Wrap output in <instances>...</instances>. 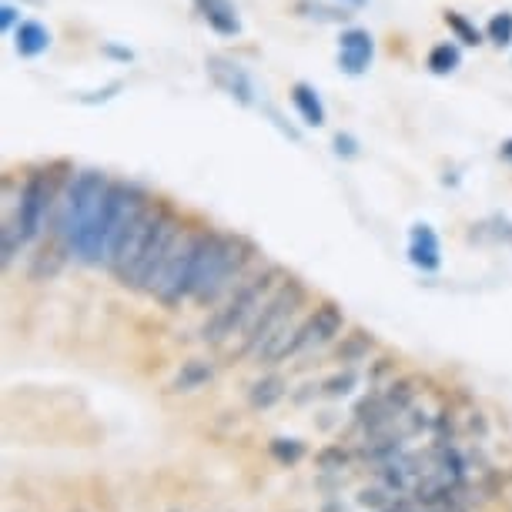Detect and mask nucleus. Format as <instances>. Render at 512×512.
Listing matches in <instances>:
<instances>
[{
  "label": "nucleus",
  "mask_w": 512,
  "mask_h": 512,
  "mask_svg": "<svg viewBox=\"0 0 512 512\" xmlns=\"http://www.w3.org/2000/svg\"><path fill=\"white\" fill-rule=\"evenodd\" d=\"M415 512H442V509H422V506H419V509H415Z\"/></svg>",
  "instance_id": "a19ab883"
},
{
  "label": "nucleus",
  "mask_w": 512,
  "mask_h": 512,
  "mask_svg": "<svg viewBox=\"0 0 512 512\" xmlns=\"http://www.w3.org/2000/svg\"><path fill=\"white\" fill-rule=\"evenodd\" d=\"M211 382H215V362L211 359H188V362H181V369H178L175 379H171L168 392L191 395V392L208 389Z\"/></svg>",
  "instance_id": "a211bd4d"
},
{
  "label": "nucleus",
  "mask_w": 512,
  "mask_h": 512,
  "mask_svg": "<svg viewBox=\"0 0 512 512\" xmlns=\"http://www.w3.org/2000/svg\"><path fill=\"white\" fill-rule=\"evenodd\" d=\"M359 369H345V372H335L328 375V379L318 382V389H322L325 399H345V395L355 392V385H359Z\"/></svg>",
  "instance_id": "c85d7f7f"
},
{
  "label": "nucleus",
  "mask_w": 512,
  "mask_h": 512,
  "mask_svg": "<svg viewBox=\"0 0 512 512\" xmlns=\"http://www.w3.org/2000/svg\"><path fill=\"white\" fill-rule=\"evenodd\" d=\"M108 181H111V175L101 168H74L64 191H61V201H57V211H54V221H51L47 238L61 241V245L71 251L77 231L84 228V221H88L94 205H98V198L104 195Z\"/></svg>",
  "instance_id": "6e6552de"
},
{
  "label": "nucleus",
  "mask_w": 512,
  "mask_h": 512,
  "mask_svg": "<svg viewBox=\"0 0 512 512\" xmlns=\"http://www.w3.org/2000/svg\"><path fill=\"white\" fill-rule=\"evenodd\" d=\"M375 61V37L365 27H345L338 37V71L362 77Z\"/></svg>",
  "instance_id": "9d476101"
},
{
  "label": "nucleus",
  "mask_w": 512,
  "mask_h": 512,
  "mask_svg": "<svg viewBox=\"0 0 512 512\" xmlns=\"http://www.w3.org/2000/svg\"><path fill=\"white\" fill-rule=\"evenodd\" d=\"M288 98H292L295 111L302 114V121L308 124V128H322V124L328 121L325 104H322V98H318V91L312 88V84L295 81V84H292V91H288Z\"/></svg>",
  "instance_id": "6ab92c4d"
},
{
  "label": "nucleus",
  "mask_w": 512,
  "mask_h": 512,
  "mask_svg": "<svg viewBox=\"0 0 512 512\" xmlns=\"http://www.w3.org/2000/svg\"><path fill=\"white\" fill-rule=\"evenodd\" d=\"M188 228L185 215L175 208V201L168 198H158V205H154V215H151V231L148 238H144V245L138 251V258L131 262L128 272L121 275L124 288H131V292H144L151 295L154 285H158V278L164 272V265H168L171 251H175L181 231Z\"/></svg>",
  "instance_id": "39448f33"
},
{
  "label": "nucleus",
  "mask_w": 512,
  "mask_h": 512,
  "mask_svg": "<svg viewBox=\"0 0 512 512\" xmlns=\"http://www.w3.org/2000/svg\"><path fill=\"white\" fill-rule=\"evenodd\" d=\"M442 24L449 27V34L456 37V41H459L462 47H479V44H486V31H479V27L472 24L466 14H459V11H442Z\"/></svg>",
  "instance_id": "a878e982"
},
{
  "label": "nucleus",
  "mask_w": 512,
  "mask_h": 512,
  "mask_svg": "<svg viewBox=\"0 0 512 512\" xmlns=\"http://www.w3.org/2000/svg\"><path fill=\"white\" fill-rule=\"evenodd\" d=\"M486 41L492 47H512V11H499V14H492L489 17V24H486Z\"/></svg>",
  "instance_id": "2f4dec72"
},
{
  "label": "nucleus",
  "mask_w": 512,
  "mask_h": 512,
  "mask_svg": "<svg viewBox=\"0 0 512 512\" xmlns=\"http://www.w3.org/2000/svg\"><path fill=\"white\" fill-rule=\"evenodd\" d=\"M295 14L315 24H349L352 11L342 4H322V0H295Z\"/></svg>",
  "instance_id": "5701e85b"
},
{
  "label": "nucleus",
  "mask_w": 512,
  "mask_h": 512,
  "mask_svg": "<svg viewBox=\"0 0 512 512\" xmlns=\"http://www.w3.org/2000/svg\"><path fill=\"white\" fill-rule=\"evenodd\" d=\"M375 349H379V342H375V335L369 332V328L352 325L345 335H338V342L332 349V359L342 362L345 369H355V365H362Z\"/></svg>",
  "instance_id": "2eb2a0df"
},
{
  "label": "nucleus",
  "mask_w": 512,
  "mask_h": 512,
  "mask_svg": "<svg viewBox=\"0 0 512 512\" xmlns=\"http://www.w3.org/2000/svg\"><path fill=\"white\" fill-rule=\"evenodd\" d=\"M77 164L67 158H51L41 164H31L24 175L4 181V218H11L17 231H21L24 245L37 248L51 231L57 201H61V191L71 178V171Z\"/></svg>",
  "instance_id": "f257e3e1"
},
{
  "label": "nucleus",
  "mask_w": 512,
  "mask_h": 512,
  "mask_svg": "<svg viewBox=\"0 0 512 512\" xmlns=\"http://www.w3.org/2000/svg\"><path fill=\"white\" fill-rule=\"evenodd\" d=\"M315 469L318 472H332V476H342L345 469L355 462V449H349L345 442H328V446H322L312 456Z\"/></svg>",
  "instance_id": "b1692460"
},
{
  "label": "nucleus",
  "mask_w": 512,
  "mask_h": 512,
  "mask_svg": "<svg viewBox=\"0 0 512 512\" xmlns=\"http://www.w3.org/2000/svg\"><path fill=\"white\" fill-rule=\"evenodd\" d=\"M395 365H399V362H395L392 355H379V359H375V365L369 369V375H365V379H369V385H382L385 375L395 372Z\"/></svg>",
  "instance_id": "72a5a7b5"
},
{
  "label": "nucleus",
  "mask_w": 512,
  "mask_h": 512,
  "mask_svg": "<svg viewBox=\"0 0 512 512\" xmlns=\"http://www.w3.org/2000/svg\"><path fill=\"white\" fill-rule=\"evenodd\" d=\"M168 512H185V509H168Z\"/></svg>",
  "instance_id": "37998d69"
},
{
  "label": "nucleus",
  "mask_w": 512,
  "mask_h": 512,
  "mask_svg": "<svg viewBox=\"0 0 512 512\" xmlns=\"http://www.w3.org/2000/svg\"><path fill=\"white\" fill-rule=\"evenodd\" d=\"M372 476L379 486H385L392 492V496H409L412 486H415V476L409 472V466H405V459H389L382 462V466H372Z\"/></svg>",
  "instance_id": "412c9836"
},
{
  "label": "nucleus",
  "mask_w": 512,
  "mask_h": 512,
  "mask_svg": "<svg viewBox=\"0 0 512 512\" xmlns=\"http://www.w3.org/2000/svg\"><path fill=\"white\" fill-rule=\"evenodd\" d=\"M131 191H134V181L128 178H111L104 195L98 198V205L84 221V228L77 231L74 245H71V255L77 265L84 268H101L108 265V251H111V238L118 231V221L124 215L131 201Z\"/></svg>",
  "instance_id": "0eeeda50"
},
{
  "label": "nucleus",
  "mask_w": 512,
  "mask_h": 512,
  "mask_svg": "<svg viewBox=\"0 0 512 512\" xmlns=\"http://www.w3.org/2000/svg\"><path fill=\"white\" fill-rule=\"evenodd\" d=\"M211 231H215L211 225H188L181 231L178 245L171 251L168 265H164L158 285H154V292H151V298L161 308L175 312V308L191 302L201 265H205V255H208V245H211Z\"/></svg>",
  "instance_id": "423d86ee"
},
{
  "label": "nucleus",
  "mask_w": 512,
  "mask_h": 512,
  "mask_svg": "<svg viewBox=\"0 0 512 512\" xmlns=\"http://www.w3.org/2000/svg\"><path fill=\"white\" fill-rule=\"evenodd\" d=\"M34 4H41V0H34Z\"/></svg>",
  "instance_id": "c03bdc74"
},
{
  "label": "nucleus",
  "mask_w": 512,
  "mask_h": 512,
  "mask_svg": "<svg viewBox=\"0 0 512 512\" xmlns=\"http://www.w3.org/2000/svg\"><path fill=\"white\" fill-rule=\"evenodd\" d=\"M285 278H288V272L282 265L265 262L255 275L245 278V282H241L218 308H211V315L205 318V325H201V332H198L201 342L211 345V349H225V345L235 342V338L241 335V328L258 315V308L275 295V288L282 285Z\"/></svg>",
  "instance_id": "7ed1b4c3"
},
{
  "label": "nucleus",
  "mask_w": 512,
  "mask_h": 512,
  "mask_svg": "<svg viewBox=\"0 0 512 512\" xmlns=\"http://www.w3.org/2000/svg\"><path fill=\"white\" fill-rule=\"evenodd\" d=\"M342 332H345L342 305L332 302V298H322V302H318L312 312L298 322L292 345H288V359H298V355H305V352L325 349V345L338 342V335H342Z\"/></svg>",
  "instance_id": "1a4fd4ad"
},
{
  "label": "nucleus",
  "mask_w": 512,
  "mask_h": 512,
  "mask_svg": "<svg viewBox=\"0 0 512 512\" xmlns=\"http://www.w3.org/2000/svg\"><path fill=\"white\" fill-rule=\"evenodd\" d=\"M456 512H472V509H466V506H462V509H456Z\"/></svg>",
  "instance_id": "79ce46f5"
},
{
  "label": "nucleus",
  "mask_w": 512,
  "mask_h": 512,
  "mask_svg": "<svg viewBox=\"0 0 512 512\" xmlns=\"http://www.w3.org/2000/svg\"><path fill=\"white\" fill-rule=\"evenodd\" d=\"M338 4H342V7H349V11H362V7L369 4V0H338Z\"/></svg>",
  "instance_id": "ea45409f"
},
{
  "label": "nucleus",
  "mask_w": 512,
  "mask_h": 512,
  "mask_svg": "<svg viewBox=\"0 0 512 512\" xmlns=\"http://www.w3.org/2000/svg\"><path fill=\"white\" fill-rule=\"evenodd\" d=\"M318 512H349V509H345V502H342V499L328 496V499L322 502V509H318Z\"/></svg>",
  "instance_id": "e433bc0d"
},
{
  "label": "nucleus",
  "mask_w": 512,
  "mask_h": 512,
  "mask_svg": "<svg viewBox=\"0 0 512 512\" xmlns=\"http://www.w3.org/2000/svg\"><path fill=\"white\" fill-rule=\"evenodd\" d=\"M409 436L395 425V429L389 432H382V436H369V439H359L355 442V459H362V462H369V466H382V462H389V459H399L409 452Z\"/></svg>",
  "instance_id": "f8f14e48"
},
{
  "label": "nucleus",
  "mask_w": 512,
  "mask_h": 512,
  "mask_svg": "<svg viewBox=\"0 0 512 512\" xmlns=\"http://www.w3.org/2000/svg\"><path fill=\"white\" fill-rule=\"evenodd\" d=\"M71 251H67L61 241H54V238H44L41 245L34 248V255H31V265H27V278L31 282H54L57 275L64 272V265L71 262Z\"/></svg>",
  "instance_id": "4468645a"
},
{
  "label": "nucleus",
  "mask_w": 512,
  "mask_h": 512,
  "mask_svg": "<svg viewBox=\"0 0 512 512\" xmlns=\"http://www.w3.org/2000/svg\"><path fill=\"white\" fill-rule=\"evenodd\" d=\"M104 54H111V57H121V61H131V51H121V47H104Z\"/></svg>",
  "instance_id": "58836bf2"
},
{
  "label": "nucleus",
  "mask_w": 512,
  "mask_h": 512,
  "mask_svg": "<svg viewBox=\"0 0 512 512\" xmlns=\"http://www.w3.org/2000/svg\"><path fill=\"white\" fill-rule=\"evenodd\" d=\"M392 499H395L392 492L385 486H379V482H375V486H362L359 492H355V506L369 509V512H382Z\"/></svg>",
  "instance_id": "473e14b6"
},
{
  "label": "nucleus",
  "mask_w": 512,
  "mask_h": 512,
  "mask_svg": "<svg viewBox=\"0 0 512 512\" xmlns=\"http://www.w3.org/2000/svg\"><path fill=\"white\" fill-rule=\"evenodd\" d=\"M308 298H312V292H308V285L302 282V278L288 275L282 285L275 288V295L268 298V302L258 308V315L251 318V322L241 328L238 342L235 345H225V362L235 365V362H245V359H255L258 352L265 349L272 338L282 332V328L292 322V318H298L305 312Z\"/></svg>",
  "instance_id": "20e7f679"
},
{
  "label": "nucleus",
  "mask_w": 512,
  "mask_h": 512,
  "mask_svg": "<svg viewBox=\"0 0 512 512\" xmlns=\"http://www.w3.org/2000/svg\"><path fill=\"white\" fill-rule=\"evenodd\" d=\"M425 67H429L432 74L446 77V74H456L462 67V47L456 41H442L429 51V57H425Z\"/></svg>",
  "instance_id": "393cba45"
},
{
  "label": "nucleus",
  "mask_w": 512,
  "mask_h": 512,
  "mask_svg": "<svg viewBox=\"0 0 512 512\" xmlns=\"http://www.w3.org/2000/svg\"><path fill=\"white\" fill-rule=\"evenodd\" d=\"M24 251H27V245H24L21 231H17L11 218H4L0 221V265H4V272H11Z\"/></svg>",
  "instance_id": "bb28decb"
},
{
  "label": "nucleus",
  "mask_w": 512,
  "mask_h": 512,
  "mask_svg": "<svg viewBox=\"0 0 512 512\" xmlns=\"http://www.w3.org/2000/svg\"><path fill=\"white\" fill-rule=\"evenodd\" d=\"M335 154L338 158H359V141L352 134H335Z\"/></svg>",
  "instance_id": "f704fd0d"
},
{
  "label": "nucleus",
  "mask_w": 512,
  "mask_h": 512,
  "mask_svg": "<svg viewBox=\"0 0 512 512\" xmlns=\"http://www.w3.org/2000/svg\"><path fill=\"white\" fill-rule=\"evenodd\" d=\"M268 456H272L278 466L295 469L298 462L308 456V446L302 439H272V442H268Z\"/></svg>",
  "instance_id": "cd10ccee"
},
{
  "label": "nucleus",
  "mask_w": 512,
  "mask_h": 512,
  "mask_svg": "<svg viewBox=\"0 0 512 512\" xmlns=\"http://www.w3.org/2000/svg\"><path fill=\"white\" fill-rule=\"evenodd\" d=\"M47 47H51V31L41 21H21L14 31V51L21 57H41Z\"/></svg>",
  "instance_id": "aec40b11"
},
{
  "label": "nucleus",
  "mask_w": 512,
  "mask_h": 512,
  "mask_svg": "<svg viewBox=\"0 0 512 512\" xmlns=\"http://www.w3.org/2000/svg\"><path fill=\"white\" fill-rule=\"evenodd\" d=\"M288 395V379L282 372H265L262 379H255L248 385V409L251 412H268L275 409Z\"/></svg>",
  "instance_id": "f3484780"
},
{
  "label": "nucleus",
  "mask_w": 512,
  "mask_h": 512,
  "mask_svg": "<svg viewBox=\"0 0 512 512\" xmlns=\"http://www.w3.org/2000/svg\"><path fill=\"white\" fill-rule=\"evenodd\" d=\"M265 265L262 248L255 245L248 235H238V231H211V245L205 255V265H201L198 285L191 302L198 308H215L225 298L235 292V288L258 272Z\"/></svg>",
  "instance_id": "f03ea898"
},
{
  "label": "nucleus",
  "mask_w": 512,
  "mask_h": 512,
  "mask_svg": "<svg viewBox=\"0 0 512 512\" xmlns=\"http://www.w3.org/2000/svg\"><path fill=\"white\" fill-rule=\"evenodd\" d=\"M195 11L201 14L211 31L218 37H238L241 34V17H238V7L231 0H191Z\"/></svg>",
  "instance_id": "dca6fc26"
},
{
  "label": "nucleus",
  "mask_w": 512,
  "mask_h": 512,
  "mask_svg": "<svg viewBox=\"0 0 512 512\" xmlns=\"http://www.w3.org/2000/svg\"><path fill=\"white\" fill-rule=\"evenodd\" d=\"M208 74L228 98H235L238 104H255V84L245 67H238L228 57H208Z\"/></svg>",
  "instance_id": "9b49d317"
},
{
  "label": "nucleus",
  "mask_w": 512,
  "mask_h": 512,
  "mask_svg": "<svg viewBox=\"0 0 512 512\" xmlns=\"http://www.w3.org/2000/svg\"><path fill=\"white\" fill-rule=\"evenodd\" d=\"M21 21H24L21 11H17L11 0H7V4L0 7V24H4V31H17V24H21Z\"/></svg>",
  "instance_id": "c9c22d12"
},
{
  "label": "nucleus",
  "mask_w": 512,
  "mask_h": 512,
  "mask_svg": "<svg viewBox=\"0 0 512 512\" xmlns=\"http://www.w3.org/2000/svg\"><path fill=\"white\" fill-rule=\"evenodd\" d=\"M489 432H492V422H489V415L479 409L476 402L469 405V409H462V439H476V442H486L489 439Z\"/></svg>",
  "instance_id": "7c9ffc66"
},
{
  "label": "nucleus",
  "mask_w": 512,
  "mask_h": 512,
  "mask_svg": "<svg viewBox=\"0 0 512 512\" xmlns=\"http://www.w3.org/2000/svg\"><path fill=\"white\" fill-rule=\"evenodd\" d=\"M409 262L419 268L422 275H432L442 268V241L436 235V228L425 225V221L412 225L409 231Z\"/></svg>",
  "instance_id": "ddd939ff"
},
{
  "label": "nucleus",
  "mask_w": 512,
  "mask_h": 512,
  "mask_svg": "<svg viewBox=\"0 0 512 512\" xmlns=\"http://www.w3.org/2000/svg\"><path fill=\"white\" fill-rule=\"evenodd\" d=\"M422 385H425L422 375H395L392 382H385V385H382V389H385V402H389L395 412L412 409V405L419 402Z\"/></svg>",
  "instance_id": "4be33fe9"
},
{
  "label": "nucleus",
  "mask_w": 512,
  "mask_h": 512,
  "mask_svg": "<svg viewBox=\"0 0 512 512\" xmlns=\"http://www.w3.org/2000/svg\"><path fill=\"white\" fill-rule=\"evenodd\" d=\"M499 158L512 164V138H506V141L499 144Z\"/></svg>",
  "instance_id": "4c0bfd02"
},
{
  "label": "nucleus",
  "mask_w": 512,
  "mask_h": 512,
  "mask_svg": "<svg viewBox=\"0 0 512 512\" xmlns=\"http://www.w3.org/2000/svg\"><path fill=\"white\" fill-rule=\"evenodd\" d=\"M432 419H436V412H429V409H425V405L415 402L412 409H405V412H402L399 429H402L409 439H419L422 432H432Z\"/></svg>",
  "instance_id": "c756f323"
}]
</instances>
